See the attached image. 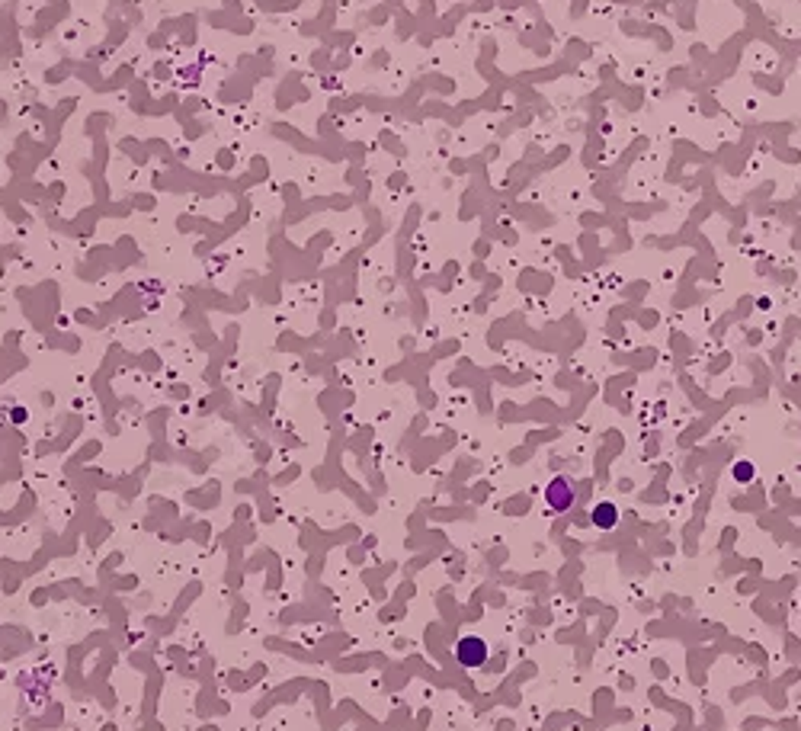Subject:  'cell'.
Instances as JSON below:
<instances>
[{"mask_svg": "<svg viewBox=\"0 0 801 731\" xmlns=\"http://www.w3.org/2000/svg\"><path fill=\"white\" fill-rule=\"evenodd\" d=\"M753 475H757V469H753V462H734V478L741 481V485H747V481H753Z\"/></svg>", "mask_w": 801, "mask_h": 731, "instance_id": "cell-4", "label": "cell"}, {"mask_svg": "<svg viewBox=\"0 0 801 731\" xmlns=\"http://www.w3.org/2000/svg\"><path fill=\"white\" fill-rule=\"evenodd\" d=\"M590 520L596 529H613L619 523V507L613 500H596V507L590 510Z\"/></svg>", "mask_w": 801, "mask_h": 731, "instance_id": "cell-3", "label": "cell"}, {"mask_svg": "<svg viewBox=\"0 0 801 731\" xmlns=\"http://www.w3.org/2000/svg\"><path fill=\"white\" fill-rule=\"evenodd\" d=\"M487 654H491V648H487V642L478 638V635H465V638H459V644H455V658H459L462 667H484L487 664Z\"/></svg>", "mask_w": 801, "mask_h": 731, "instance_id": "cell-2", "label": "cell"}, {"mask_svg": "<svg viewBox=\"0 0 801 731\" xmlns=\"http://www.w3.org/2000/svg\"><path fill=\"white\" fill-rule=\"evenodd\" d=\"M545 504H549L555 514H568V510L577 504V485L564 475L551 478L549 488H545Z\"/></svg>", "mask_w": 801, "mask_h": 731, "instance_id": "cell-1", "label": "cell"}]
</instances>
